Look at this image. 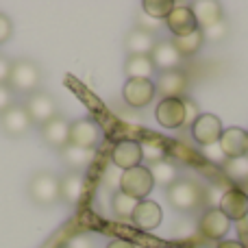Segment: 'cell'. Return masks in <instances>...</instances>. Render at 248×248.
<instances>
[{"label":"cell","instance_id":"1","mask_svg":"<svg viewBox=\"0 0 248 248\" xmlns=\"http://www.w3.org/2000/svg\"><path fill=\"white\" fill-rule=\"evenodd\" d=\"M39 85H42V70L35 61L31 59H16L11 63V74H9L7 87L11 92H17V94H35L39 92Z\"/></svg>","mask_w":248,"mask_h":248},{"label":"cell","instance_id":"2","mask_svg":"<svg viewBox=\"0 0 248 248\" xmlns=\"http://www.w3.org/2000/svg\"><path fill=\"white\" fill-rule=\"evenodd\" d=\"M166 196L174 209L179 211H192L205 201V192L196 181L189 179H176L170 187H166Z\"/></svg>","mask_w":248,"mask_h":248},{"label":"cell","instance_id":"3","mask_svg":"<svg viewBox=\"0 0 248 248\" xmlns=\"http://www.w3.org/2000/svg\"><path fill=\"white\" fill-rule=\"evenodd\" d=\"M29 198L39 207H50L61 201V189H59V176L52 172H37L33 179L29 181Z\"/></svg>","mask_w":248,"mask_h":248},{"label":"cell","instance_id":"4","mask_svg":"<svg viewBox=\"0 0 248 248\" xmlns=\"http://www.w3.org/2000/svg\"><path fill=\"white\" fill-rule=\"evenodd\" d=\"M120 192L128 194L135 201H146L150 192L155 187V181L150 176V170L146 166H137L131 170H124L120 174V183H118Z\"/></svg>","mask_w":248,"mask_h":248},{"label":"cell","instance_id":"5","mask_svg":"<svg viewBox=\"0 0 248 248\" xmlns=\"http://www.w3.org/2000/svg\"><path fill=\"white\" fill-rule=\"evenodd\" d=\"M24 109L29 113L31 122L44 126L46 122H50L52 118L59 116V107H57V100L52 98L48 92H35L26 98Z\"/></svg>","mask_w":248,"mask_h":248},{"label":"cell","instance_id":"6","mask_svg":"<svg viewBox=\"0 0 248 248\" xmlns=\"http://www.w3.org/2000/svg\"><path fill=\"white\" fill-rule=\"evenodd\" d=\"M157 90H155V83L150 78H128L122 87V98L128 107L141 109L146 105H150V100L155 98Z\"/></svg>","mask_w":248,"mask_h":248},{"label":"cell","instance_id":"7","mask_svg":"<svg viewBox=\"0 0 248 248\" xmlns=\"http://www.w3.org/2000/svg\"><path fill=\"white\" fill-rule=\"evenodd\" d=\"M222 122L218 116L214 113H201L196 118V122L192 124V137L196 144H201L202 148L211 144H218L220 137H222Z\"/></svg>","mask_w":248,"mask_h":248},{"label":"cell","instance_id":"8","mask_svg":"<svg viewBox=\"0 0 248 248\" xmlns=\"http://www.w3.org/2000/svg\"><path fill=\"white\" fill-rule=\"evenodd\" d=\"M31 126H33V122H31L24 105L13 103L7 111L0 113V128L7 137H24L31 131Z\"/></svg>","mask_w":248,"mask_h":248},{"label":"cell","instance_id":"9","mask_svg":"<svg viewBox=\"0 0 248 248\" xmlns=\"http://www.w3.org/2000/svg\"><path fill=\"white\" fill-rule=\"evenodd\" d=\"M100 141V126L90 118H81V120L70 124V144L78 146V148L94 150Z\"/></svg>","mask_w":248,"mask_h":248},{"label":"cell","instance_id":"10","mask_svg":"<svg viewBox=\"0 0 248 248\" xmlns=\"http://www.w3.org/2000/svg\"><path fill=\"white\" fill-rule=\"evenodd\" d=\"M166 26L172 31L174 37H185V35L201 29L192 7H187V4H174V9H172L166 17Z\"/></svg>","mask_w":248,"mask_h":248},{"label":"cell","instance_id":"11","mask_svg":"<svg viewBox=\"0 0 248 248\" xmlns=\"http://www.w3.org/2000/svg\"><path fill=\"white\" fill-rule=\"evenodd\" d=\"M155 118L163 128H179L185 124L183 98H161L155 109Z\"/></svg>","mask_w":248,"mask_h":248},{"label":"cell","instance_id":"12","mask_svg":"<svg viewBox=\"0 0 248 248\" xmlns=\"http://www.w3.org/2000/svg\"><path fill=\"white\" fill-rule=\"evenodd\" d=\"M231 229V220L218 209V207H209L202 214L201 222H198V231L207 237V240H222Z\"/></svg>","mask_w":248,"mask_h":248},{"label":"cell","instance_id":"13","mask_svg":"<svg viewBox=\"0 0 248 248\" xmlns=\"http://www.w3.org/2000/svg\"><path fill=\"white\" fill-rule=\"evenodd\" d=\"M220 207L218 209L227 216L229 220L237 222V220H244L248 216V194L242 192L237 187H231L220 196Z\"/></svg>","mask_w":248,"mask_h":248},{"label":"cell","instance_id":"14","mask_svg":"<svg viewBox=\"0 0 248 248\" xmlns=\"http://www.w3.org/2000/svg\"><path fill=\"white\" fill-rule=\"evenodd\" d=\"M189 87V78L181 70H170V72H161L155 90L161 94V98H181L185 96Z\"/></svg>","mask_w":248,"mask_h":248},{"label":"cell","instance_id":"15","mask_svg":"<svg viewBox=\"0 0 248 248\" xmlns=\"http://www.w3.org/2000/svg\"><path fill=\"white\" fill-rule=\"evenodd\" d=\"M111 159L118 168L124 170H131V168L141 166V146L135 140H120L111 150Z\"/></svg>","mask_w":248,"mask_h":248},{"label":"cell","instance_id":"16","mask_svg":"<svg viewBox=\"0 0 248 248\" xmlns=\"http://www.w3.org/2000/svg\"><path fill=\"white\" fill-rule=\"evenodd\" d=\"M218 144L227 159L246 157L248 131H244V128H240V126H231V128H227V131H222V137H220Z\"/></svg>","mask_w":248,"mask_h":248},{"label":"cell","instance_id":"17","mask_svg":"<svg viewBox=\"0 0 248 248\" xmlns=\"http://www.w3.org/2000/svg\"><path fill=\"white\" fill-rule=\"evenodd\" d=\"M42 140L46 141L50 148L63 150L70 144V122L65 118L57 116L50 122H46L42 126Z\"/></svg>","mask_w":248,"mask_h":248},{"label":"cell","instance_id":"18","mask_svg":"<svg viewBox=\"0 0 248 248\" xmlns=\"http://www.w3.org/2000/svg\"><path fill=\"white\" fill-rule=\"evenodd\" d=\"M133 222L141 229V231H153L161 224V207L155 201H140L135 207V214H133Z\"/></svg>","mask_w":248,"mask_h":248},{"label":"cell","instance_id":"19","mask_svg":"<svg viewBox=\"0 0 248 248\" xmlns=\"http://www.w3.org/2000/svg\"><path fill=\"white\" fill-rule=\"evenodd\" d=\"M150 59L155 63V70H161V72L179 70V65H181V55L172 46V42H157L155 50L150 52Z\"/></svg>","mask_w":248,"mask_h":248},{"label":"cell","instance_id":"20","mask_svg":"<svg viewBox=\"0 0 248 248\" xmlns=\"http://www.w3.org/2000/svg\"><path fill=\"white\" fill-rule=\"evenodd\" d=\"M157 46V39H155L153 33L148 31H141V29H133L128 31V35L124 37V48H126L128 55H148L155 50Z\"/></svg>","mask_w":248,"mask_h":248},{"label":"cell","instance_id":"21","mask_svg":"<svg viewBox=\"0 0 248 248\" xmlns=\"http://www.w3.org/2000/svg\"><path fill=\"white\" fill-rule=\"evenodd\" d=\"M59 189H61V201L68 205H77L83 198L85 192V179L81 172H68L59 179Z\"/></svg>","mask_w":248,"mask_h":248},{"label":"cell","instance_id":"22","mask_svg":"<svg viewBox=\"0 0 248 248\" xmlns=\"http://www.w3.org/2000/svg\"><path fill=\"white\" fill-rule=\"evenodd\" d=\"M59 153H61L63 163L70 168V172H81V170H85V168H90L92 161H94V150L78 148V146H72V144H68L63 150H59Z\"/></svg>","mask_w":248,"mask_h":248},{"label":"cell","instance_id":"23","mask_svg":"<svg viewBox=\"0 0 248 248\" xmlns=\"http://www.w3.org/2000/svg\"><path fill=\"white\" fill-rule=\"evenodd\" d=\"M192 11L196 16V22L201 29H207L211 24H218L222 22V7L220 2H214V0H202V2H196L192 4Z\"/></svg>","mask_w":248,"mask_h":248},{"label":"cell","instance_id":"24","mask_svg":"<svg viewBox=\"0 0 248 248\" xmlns=\"http://www.w3.org/2000/svg\"><path fill=\"white\" fill-rule=\"evenodd\" d=\"M124 72L128 78H150L155 72V63L148 55H128Z\"/></svg>","mask_w":248,"mask_h":248},{"label":"cell","instance_id":"25","mask_svg":"<svg viewBox=\"0 0 248 248\" xmlns=\"http://www.w3.org/2000/svg\"><path fill=\"white\" fill-rule=\"evenodd\" d=\"M205 44V37H202V31H194V33L185 35V37H172V46L176 48L181 57H189V55H196L198 50L202 48Z\"/></svg>","mask_w":248,"mask_h":248},{"label":"cell","instance_id":"26","mask_svg":"<svg viewBox=\"0 0 248 248\" xmlns=\"http://www.w3.org/2000/svg\"><path fill=\"white\" fill-rule=\"evenodd\" d=\"M150 176H153L155 185H161V187H170L172 183L176 181V168L172 166L170 161H157V163H150L148 166Z\"/></svg>","mask_w":248,"mask_h":248},{"label":"cell","instance_id":"27","mask_svg":"<svg viewBox=\"0 0 248 248\" xmlns=\"http://www.w3.org/2000/svg\"><path fill=\"white\" fill-rule=\"evenodd\" d=\"M137 202L140 201H135V198H131L128 194H124V192L118 189V192L113 194V198H111V209H113V214H116L118 218L126 220V218H133Z\"/></svg>","mask_w":248,"mask_h":248},{"label":"cell","instance_id":"28","mask_svg":"<svg viewBox=\"0 0 248 248\" xmlns=\"http://www.w3.org/2000/svg\"><path fill=\"white\" fill-rule=\"evenodd\" d=\"M172 9H174V2H170V0H146V2H141V11L146 16L155 17V20H166Z\"/></svg>","mask_w":248,"mask_h":248},{"label":"cell","instance_id":"29","mask_svg":"<svg viewBox=\"0 0 248 248\" xmlns=\"http://www.w3.org/2000/svg\"><path fill=\"white\" fill-rule=\"evenodd\" d=\"M222 168H224V174L233 181H246L248 179V157L227 159Z\"/></svg>","mask_w":248,"mask_h":248},{"label":"cell","instance_id":"30","mask_svg":"<svg viewBox=\"0 0 248 248\" xmlns=\"http://www.w3.org/2000/svg\"><path fill=\"white\" fill-rule=\"evenodd\" d=\"M140 146H141V157H146L148 163L163 161V157H166V146H163V141H159V140L148 137V140L141 141Z\"/></svg>","mask_w":248,"mask_h":248},{"label":"cell","instance_id":"31","mask_svg":"<svg viewBox=\"0 0 248 248\" xmlns=\"http://www.w3.org/2000/svg\"><path fill=\"white\" fill-rule=\"evenodd\" d=\"M202 31V37H205V42H220V39L227 37L229 29H227V22H218V24H211L207 26V29H201Z\"/></svg>","mask_w":248,"mask_h":248},{"label":"cell","instance_id":"32","mask_svg":"<svg viewBox=\"0 0 248 248\" xmlns=\"http://www.w3.org/2000/svg\"><path fill=\"white\" fill-rule=\"evenodd\" d=\"M202 157H207L211 163H218V166H224V161H227V157H224V153H222V148H220V144L205 146V148H202Z\"/></svg>","mask_w":248,"mask_h":248},{"label":"cell","instance_id":"33","mask_svg":"<svg viewBox=\"0 0 248 248\" xmlns=\"http://www.w3.org/2000/svg\"><path fill=\"white\" fill-rule=\"evenodd\" d=\"M161 24V20H155V17H150V16H146L144 11H140V16H137V29H141V31H148V33H153L157 26Z\"/></svg>","mask_w":248,"mask_h":248},{"label":"cell","instance_id":"34","mask_svg":"<svg viewBox=\"0 0 248 248\" xmlns=\"http://www.w3.org/2000/svg\"><path fill=\"white\" fill-rule=\"evenodd\" d=\"M183 107H185V124H189V126H192V124L196 122V118L201 116V113H198V105L194 103V100L183 98Z\"/></svg>","mask_w":248,"mask_h":248},{"label":"cell","instance_id":"35","mask_svg":"<svg viewBox=\"0 0 248 248\" xmlns=\"http://www.w3.org/2000/svg\"><path fill=\"white\" fill-rule=\"evenodd\" d=\"M11 33H13V24H11V20H9L4 13H0V44H4L9 37H11Z\"/></svg>","mask_w":248,"mask_h":248},{"label":"cell","instance_id":"36","mask_svg":"<svg viewBox=\"0 0 248 248\" xmlns=\"http://www.w3.org/2000/svg\"><path fill=\"white\" fill-rule=\"evenodd\" d=\"M11 105H13V92L7 85H0V113L7 111Z\"/></svg>","mask_w":248,"mask_h":248},{"label":"cell","instance_id":"37","mask_svg":"<svg viewBox=\"0 0 248 248\" xmlns=\"http://www.w3.org/2000/svg\"><path fill=\"white\" fill-rule=\"evenodd\" d=\"M11 59H7L4 55H0V85H7L9 74H11Z\"/></svg>","mask_w":248,"mask_h":248},{"label":"cell","instance_id":"38","mask_svg":"<svg viewBox=\"0 0 248 248\" xmlns=\"http://www.w3.org/2000/svg\"><path fill=\"white\" fill-rule=\"evenodd\" d=\"M107 248H135V244H133V242H128V240H113Z\"/></svg>","mask_w":248,"mask_h":248},{"label":"cell","instance_id":"39","mask_svg":"<svg viewBox=\"0 0 248 248\" xmlns=\"http://www.w3.org/2000/svg\"><path fill=\"white\" fill-rule=\"evenodd\" d=\"M218 248H244V244L237 242V240H224V242L218 244Z\"/></svg>","mask_w":248,"mask_h":248},{"label":"cell","instance_id":"40","mask_svg":"<svg viewBox=\"0 0 248 248\" xmlns=\"http://www.w3.org/2000/svg\"><path fill=\"white\" fill-rule=\"evenodd\" d=\"M61 248H72V246H70V244H65V246H61Z\"/></svg>","mask_w":248,"mask_h":248},{"label":"cell","instance_id":"41","mask_svg":"<svg viewBox=\"0 0 248 248\" xmlns=\"http://www.w3.org/2000/svg\"><path fill=\"white\" fill-rule=\"evenodd\" d=\"M246 157H248V148H246Z\"/></svg>","mask_w":248,"mask_h":248}]
</instances>
